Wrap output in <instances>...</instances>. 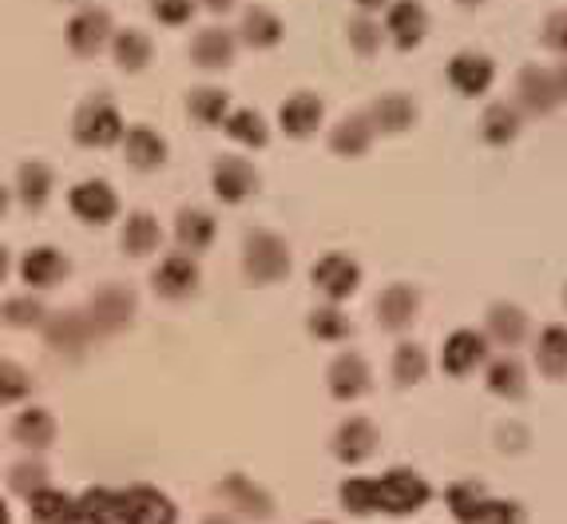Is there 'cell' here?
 Wrapping results in <instances>:
<instances>
[{"label": "cell", "instance_id": "5b68a950", "mask_svg": "<svg viewBox=\"0 0 567 524\" xmlns=\"http://www.w3.org/2000/svg\"><path fill=\"white\" fill-rule=\"evenodd\" d=\"M120 524H179V508L163 489L132 485L120 493Z\"/></svg>", "mask_w": 567, "mask_h": 524}, {"label": "cell", "instance_id": "f35d334b", "mask_svg": "<svg viewBox=\"0 0 567 524\" xmlns=\"http://www.w3.org/2000/svg\"><path fill=\"white\" fill-rule=\"evenodd\" d=\"M306 330H310V338H318V342H346L353 333V322L338 302H326V306H318V310H310Z\"/></svg>", "mask_w": 567, "mask_h": 524}, {"label": "cell", "instance_id": "44dd1931", "mask_svg": "<svg viewBox=\"0 0 567 524\" xmlns=\"http://www.w3.org/2000/svg\"><path fill=\"white\" fill-rule=\"evenodd\" d=\"M68 270H72V263L56 247H32L20 255V278L29 290H52L56 282H64Z\"/></svg>", "mask_w": 567, "mask_h": 524}, {"label": "cell", "instance_id": "2e32d148", "mask_svg": "<svg viewBox=\"0 0 567 524\" xmlns=\"http://www.w3.org/2000/svg\"><path fill=\"white\" fill-rule=\"evenodd\" d=\"M373 315H378L381 330H393V333L409 330V326L416 322V315H421V290L409 282L385 286L378 295V310H373Z\"/></svg>", "mask_w": 567, "mask_h": 524}, {"label": "cell", "instance_id": "7402d4cb", "mask_svg": "<svg viewBox=\"0 0 567 524\" xmlns=\"http://www.w3.org/2000/svg\"><path fill=\"white\" fill-rule=\"evenodd\" d=\"M68 44L76 56H95L104 44H112V17L104 9H80L68 20Z\"/></svg>", "mask_w": 567, "mask_h": 524}, {"label": "cell", "instance_id": "f5cc1de1", "mask_svg": "<svg viewBox=\"0 0 567 524\" xmlns=\"http://www.w3.org/2000/svg\"><path fill=\"white\" fill-rule=\"evenodd\" d=\"M551 76H556V92H559V100H567V60L559 68H551Z\"/></svg>", "mask_w": 567, "mask_h": 524}, {"label": "cell", "instance_id": "1f68e13d", "mask_svg": "<svg viewBox=\"0 0 567 524\" xmlns=\"http://www.w3.org/2000/svg\"><path fill=\"white\" fill-rule=\"evenodd\" d=\"M190 60L207 72H218V68L235 64V37L227 29H203L199 37L190 40Z\"/></svg>", "mask_w": 567, "mask_h": 524}, {"label": "cell", "instance_id": "b9f144b4", "mask_svg": "<svg viewBox=\"0 0 567 524\" xmlns=\"http://www.w3.org/2000/svg\"><path fill=\"white\" fill-rule=\"evenodd\" d=\"M223 127H227L230 140L243 143V147H255V152L270 143V127H266V120L255 112V107H235Z\"/></svg>", "mask_w": 567, "mask_h": 524}, {"label": "cell", "instance_id": "f1b7e54d", "mask_svg": "<svg viewBox=\"0 0 567 524\" xmlns=\"http://www.w3.org/2000/svg\"><path fill=\"white\" fill-rule=\"evenodd\" d=\"M520 127H524L520 107L508 104V100H496V104H488L481 115V140L488 143V147H508V143H516Z\"/></svg>", "mask_w": 567, "mask_h": 524}, {"label": "cell", "instance_id": "484cf974", "mask_svg": "<svg viewBox=\"0 0 567 524\" xmlns=\"http://www.w3.org/2000/svg\"><path fill=\"white\" fill-rule=\"evenodd\" d=\"M536 370L544 373L548 381H564L567 378V326L548 322L544 330L536 333Z\"/></svg>", "mask_w": 567, "mask_h": 524}, {"label": "cell", "instance_id": "ba28073f", "mask_svg": "<svg viewBox=\"0 0 567 524\" xmlns=\"http://www.w3.org/2000/svg\"><path fill=\"white\" fill-rule=\"evenodd\" d=\"M310 278L330 302H346L350 295H358L361 267H358V258H350L346 250H330V255H322L318 263H313Z\"/></svg>", "mask_w": 567, "mask_h": 524}, {"label": "cell", "instance_id": "8992f818", "mask_svg": "<svg viewBox=\"0 0 567 524\" xmlns=\"http://www.w3.org/2000/svg\"><path fill=\"white\" fill-rule=\"evenodd\" d=\"M488 338H484V330H468V326H461V330H453L445 338V346H441V370L449 373V378H468V373L484 370L488 366Z\"/></svg>", "mask_w": 567, "mask_h": 524}, {"label": "cell", "instance_id": "9a60e30c", "mask_svg": "<svg viewBox=\"0 0 567 524\" xmlns=\"http://www.w3.org/2000/svg\"><path fill=\"white\" fill-rule=\"evenodd\" d=\"M445 76H449V84H453L456 95L476 100V95L488 92L492 80H496V64H492L484 52H456V56L449 60Z\"/></svg>", "mask_w": 567, "mask_h": 524}, {"label": "cell", "instance_id": "be15d7a7", "mask_svg": "<svg viewBox=\"0 0 567 524\" xmlns=\"http://www.w3.org/2000/svg\"><path fill=\"white\" fill-rule=\"evenodd\" d=\"M310 524H333V521H310Z\"/></svg>", "mask_w": 567, "mask_h": 524}, {"label": "cell", "instance_id": "603a6c76", "mask_svg": "<svg viewBox=\"0 0 567 524\" xmlns=\"http://www.w3.org/2000/svg\"><path fill=\"white\" fill-rule=\"evenodd\" d=\"M484 386L501 401H524L528 398V370L520 358H512L504 350L501 358H488V366H484Z\"/></svg>", "mask_w": 567, "mask_h": 524}, {"label": "cell", "instance_id": "91938a15", "mask_svg": "<svg viewBox=\"0 0 567 524\" xmlns=\"http://www.w3.org/2000/svg\"><path fill=\"white\" fill-rule=\"evenodd\" d=\"M0 524H12V513H9V505L0 501Z\"/></svg>", "mask_w": 567, "mask_h": 524}, {"label": "cell", "instance_id": "9f6ffc18", "mask_svg": "<svg viewBox=\"0 0 567 524\" xmlns=\"http://www.w3.org/2000/svg\"><path fill=\"white\" fill-rule=\"evenodd\" d=\"M9 267H12V258H9V250H4V243H0V282L9 278Z\"/></svg>", "mask_w": 567, "mask_h": 524}, {"label": "cell", "instance_id": "f907efd6", "mask_svg": "<svg viewBox=\"0 0 567 524\" xmlns=\"http://www.w3.org/2000/svg\"><path fill=\"white\" fill-rule=\"evenodd\" d=\"M544 44L567 60V9H559L548 17V24H544Z\"/></svg>", "mask_w": 567, "mask_h": 524}, {"label": "cell", "instance_id": "277c9868", "mask_svg": "<svg viewBox=\"0 0 567 524\" xmlns=\"http://www.w3.org/2000/svg\"><path fill=\"white\" fill-rule=\"evenodd\" d=\"M381 485V513L389 516H413L433 501V489L416 469H389L385 476H378Z\"/></svg>", "mask_w": 567, "mask_h": 524}, {"label": "cell", "instance_id": "f6af8a7d", "mask_svg": "<svg viewBox=\"0 0 567 524\" xmlns=\"http://www.w3.org/2000/svg\"><path fill=\"white\" fill-rule=\"evenodd\" d=\"M9 489L17 496H24V501H29L32 493L48 489V465H44V461H37V458L17 461V465L9 469Z\"/></svg>", "mask_w": 567, "mask_h": 524}, {"label": "cell", "instance_id": "4fadbf2b", "mask_svg": "<svg viewBox=\"0 0 567 524\" xmlns=\"http://www.w3.org/2000/svg\"><path fill=\"white\" fill-rule=\"evenodd\" d=\"M218 496L227 501L230 508H235L238 516H246V521H270L275 516V496L266 493L262 485H255L250 476H243V473H230V476H223L218 481Z\"/></svg>", "mask_w": 567, "mask_h": 524}, {"label": "cell", "instance_id": "52a82bcc", "mask_svg": "<svg viewBox=\"0 0 567 524\" xmlns=\"http://www.w3.org/2000/svg\"><path fill=\"white\" fill-rule=\"evenodd\" d=\"M210 191H215L218 203L238 207L258 191V172L255 163H246L243 155H218L215 167H210Z\"/></svg>", "mask_w": 567, "mask_h": 524}, {"label": "cell", "instance_id": "ffe728a7", "mask_svg": "<svg viewBox=\"0 0 567 524\" xmlns=\"http://www.w3.org/2000/svg\"><path fill=\"white\" fill-rule=\"evenodd\" d=\"M385 32H389V40L401 48V52L416 48L429 32L425 4H421V0H393V4H389V12H385Z\"/></svg>", "mask_w": 567, "mask_h": 524}, {"label": "cell", "instance_id": "836d02e7", "mask_svg": "<svg viewBox=\"0 0 567 524\" xmlns=\"http://www.w3.org/2000/svg\"><path fill=\"white\" fill-rule=\"evenodd\" d=\"M338 501L350 516H373L381 513V485L378 476H346L338 485Z\"/></svg>", "mask_w": 567, "mask_h": 524}, {"label": "cell", "instance_id": "7bdbcfd3", "mask_svg": "<svg viewBox=\"0 0 567 524\" xmlns=\"http://www.w3.org/2000/svg\"><path fill=\"white\" fill-rule=\"evenodd\" d=\"M238 37H243V44H250V48H275L278 40H282V20H278L270 9H250L243 17Z\"/></svg>", "mask_w": 567, "mask_h": 524}, {"label": "cell", "instance_id": "f546056e", "mask_svg": "<svg viewBox=\"0 0 567 524\" xmlns=\"http://www.w3.org/2000/svg\"><path fill=\"white\" fill-rule=\"evenodd\" d=\"M215 215L203 207H183L179 219H175V243H179V250H187V255H203V250L215 243Z\"/></svg>", "mask_w": 567, "mask_h": 524}, {"label": "cell", "instance_id": "e575fe53", "mask_svg": "<svg viewBox=\"0 0 567 524\" xmlns=\"http://www.w3.org/2000/svg\"><path fill=\"white\" fill-rule=\"evenodd\" d=\"M445 505L456 524H476L484 505H488V489H484L481 481H453V485L445 489Z\"/></svg>", "mask_w": 567, "mask_h": 524}, {"label": "cell", "instance_id": "680465c9", "mask_svg": "<svg viewBox=\"0 0 567 524\" xmlns=\"http://www.w3.org/2000/svg\"><path fill=\"white\" fill-rule=\"evenodd\" d=\"M4 215H9V191L0 187V219H4Z\"/></svg>", "mask_w": 567, "mask_h": 524}, {"label": "cell", "instance_id": "94428289", "mask_svg": "<svg viewBox=\"0 0 567 524\" xmlns=\"http://www.w3.org/2000/svg\"><path fill=\"white\" fill-rule=\"evenodd\" d=\"M456 4H464V9H476V4H484V0H456Z\"/></svg>", "mask_w": 567, "mask_h": 524}, {"label": "cell", "instance_id": "cb8c5ba5", "mask_svg": "<svg viewBox=\"0 0 567 524\" xmlns=\"http://www.w3.org/2000/svg\"><path fill=\"white\" fill-rule=\"evenodd\" d=\"M123 160L132 163L135 172H159L167 163V140L155 127H127L123 132Z\"/></svg>", "mask_w": 567, "mask_h": 524}, {"label": "cell", "instance_id": "816d5d0a", "mask_svg": "<svg viewBox=\"0 0 567 524\" xmlns=\"http://www.w3.org/2000/svg\"><path fill=\"white\" fill-rule=\"evenodd\" d=\"M496 445H501L504 453H520V449L528 445V429H524V425H501V438H496Z\"/></svg>", "mask_w": 567, "mask_h": 524}, {"label": "cell", "instance_id": "d590c367", "mask_svg": "<svg viewBox=\"0 0 567 524\" xmlns=\"http://www.w3.org/2000/svg\"><path fill=\"white\" fill-rule=\"evenodd\" d=\"M29 513L32 524H76V496L48 485L29 496Z\"/></svg>", "mask_w": 567, "mask_h": 524}, {"label": "cell", "instance_id": "d6986e66", "mask_svg": "<svg viewBox=\"0 0 567 524\" xmlns=\"http://www.w3.org/2000/svg\"><path fill=\"white\" fill-rule=\"evenodd\" d=\"M326 120V104L322 95L313 92H293L290 100H282L278 107V127H282L290 140H310Z\"/></svg>", "mask_w": 567, "mask_h": 524}, {"label": "cell", "instance_id": "7c38bea8", "mask_svg": "<svg viewBox=\"0 0 567 524\" xmlns=\"http://www.w3.org/2000/svg\"><path fill=\"white\" fill-rule=\"evenodd\" d=\"M559 104H564V100H559V92H556L551 68H539V64L520 68V76H516V107H520L524 115H551Z\"/></svg>", "mask_w": 567, "mask_h": 524}, {"label": "cell", "instance_id": "d6a6232c", "mask_svg": "<svg viewBox=\"0 0 567 524\" xmlns=\"http://www.w3.org/2000/svg\"><path fill=\"white\" fill-rule=\"evenodd\" d=\"M52 167L40 160H29V163H20V172H17V199L24 203L29 210H44L48 199H52Z\"/></svg>", "mask_w": 567, "mask_h": 524}, {"label": "cell", "instance_id": "30bf717a", "mask_svg": "<svg viewBox=\"0 0 567 524\" xmlns=\"http://www.w3.org/2000/svg\"><path fill=\"white\" fill-rule=\"evenodd\" d=\"M199 282H203L199 263H195V255H187V250L167 255L152 275L155 295L167 298V302H183V298L199 295Z\"/></svg>", "mask_w": 567, "mask_h": 524}, {"label": "cell", "instance_id": "8fae6325", "mask_svg": "<svg viewBox=\"0 0 567 524\" xmlns=\"http://www.w3.org/2000/svg\"><path fill=\"white\" fill-rule=\"evenodd\" d=\"M44 342L48 350L64 353V358H80L95 342V333L84 310H60V315L44 318Z\"/></svg>", "mask_w": 567, "mask_h": 524}, {"label": "cell", "instance_id": "4dcf8cb0", "mask_svg": "<svg viewBox=\"0 0 567 524\" xmlns=\"http://www.w3.org/2000/svg\"><path fill=\"white\" fill-rule=\"evenodd\" d=\"M12 441L32 449V453H40V449H48L56 441V418L48 410H40V405H24V410L17 413V421H12Z\"/></svg>", "mask_w": 567, "mask_h": 524}, {"label": "cell", "instance_id": "db71d44e", "mask_svg": "<svg viewBox=\"0 0 567 524\" xmlns=\"http://www.w3.org/2000/svg\"><path fill=\"white\" fill-rule=\"evenodd\" d=\"M203 4H207L210 12H218V17H223V12L235 9V0H203Z\"/></svg>", "mask_w": 567, "mask_h": 524}, {"label": "cell", "instance_id": "7dc6e473", "mask_svg": "<svg viewBox=\"0 0 567 524\" xmlns=\"http://www.w3.org/2000/svg\"><path fill=\"white\" fill-rule=\"evenodd\" d=\"M346 37H350V48L358 52V56H373V52L381 48V24L369 17H353Z\"/></svg>", "mask_w": 567, "mask_h": 524}, {"label": "cell", "instance_id": "60d3db41", "mask_svg": "<svg viewBox=\"0 0 567 524\" xmlns=\"http://www.w3.org/2000/svg\"><path fill=\"white\" fill-rule=\"evenodd\" d=\"M112 56L123 72H143L152 64V40L143 37L140 29H123L112 37Z\"/></svg>", "mask_w": 567, "mask_h": 524}, {"label": "cell", "instance_id": "9c48e42d", "mask_svg": "<svg viewBox=\"0 0 567 524\" xmlns=\"http://www.w3.org/2000/svg\"><path fill=\"white\" fill-rule=\"evenodd\" d=\"M68 207H72V215H76L80 223H87V227H107V223L120 215V195H115L112 183L84 179L72 187Z\"/></svg>", "mask_w": 567, "mask_h": 524}, {"label": "cell", "instance_id": "3957f363", "mask_svg": "<svg viewBox=\"0 0 567 524\" xmlns=\"http://www.w3.org/2000/svg\"><path fill=\"white\" fill-rule=\"evenodd\" d=\"M135 306H140L135 302V290H127V286H104V290H95L84 310L87 322H92L95 342L127 330V326L135 322Z\"/></svg>", "mask_w": 567, "mask_h": 524}, {"label": "cell", "instance_id": "ab89813d", "mask_svg": "<svg viewBox=\"0 0 567 524\" xmlns=\"http://www.w3.org/2000/svg\"><path fill=\"white\" fill-rule=\"evenodd\" d=\"M76 524H120V493L87 489L76 496Z\"/></svg>", "mask_w": 567, "mask_h": 524}, {"label": "cell", "instance_id": "11a10c76", "mask_svg": "<svg viewBox=\"0 0 567 524\" xmlns=\"http://www.w3.org/2000/svg\"><path fill=\"white\" fill-rule=\"evenodd\" d=\"M361 12H378V9H389V0H358Z\"/></svg>", "mask_w": 567, "mask_h": 524}, {"label": "cell", "instance_id": "83f0119b", "mask_svg": "<svg viewBox=\"0 0 567 524\" xmlns=\"http://www.w3.org/2000/svg\"><path fill=\"white\" fill-rule=\"evenodd\" d=\"M373 135H378V127H373V120H369L365 112L346 115V120L330 132V147H333V155H341V160H361V155L373 147Z\"/></svg>", "mask_w": 567, "mask_h": 524}, {"label": "cell", "instance_id": "c3c4849f", "mask_svg": "<svg viewBox=\"0 0 567 524\" xmlns=\"http://www.w3.org/2000/svg\"><path fill=\"white\" fill-rule=\"evenodd\" d=\"M476 524H528V513H524L520 501H496V496H488V505H484Z\"/></svg>", "mask_w": 567, "mask_h": 524}, {"label": "cell", "instance_id": "d4e9b609", "mask_svg": "<svg viewBox=\"0 0 567 524\" xmlns=\"http://www.w3.org/2000/svg\"><path fill=\"white\" fill-rule=\"evenodd\" d=\"M365 115L373 120V127H378L381 135H401L416 124V100L405 92H385L369 104Z\"/></svg>", "mask_w": 567, "mask_h": 524}, {"label": "cell", "instance_id": "6125c7cd", "mask_svg": "<svg viewBox=\"0 0 567 524\" xmlns=\"http://www.w3.org/2000/svg\"><path fill=\"white\" fill-rule=\"evenodd\" d=\"M564 310H567V282H564Z\"/></svg>", "mask_w": 567, "mask_h": 524}, {"label": "cell", "instance_id": "bcb514c9", "mask_svg": "<svg viewBox=\"0 0 567 524\" xmlns=\"http://www.w3.org/2000/svg\"><path fill=\"white\" fill-rule=\"evenodd\" d=\"M32 393L29 370H20L17 362H0V405H17Z\"/></svg>", "mask_w": 567, "mask_h": 524}, {"label": "cell", "instance_id": "8d00e7d4", "mask_svg": "<svg viewBox=\"0 0 567 524\" xmlns=\"http://www.w3.org/2000/svg\"><path fill=\"white\" fill-rule=\"evenodd\" d=\"M187 112H190V120L195 124H203V127H223L227 124V115L235 112L230 107V95L223 92V88H195V92L187 95Z\"/></svg>", "mask_w": 567, "mask_h": 524}, {"label": "cell", "instance_id": "5bb4252c", "mask_svg": "<svg viewBox=\"0 0 567 524\" xmlns=\"http://www.w3.org/2000/svg\"><path fill=\"white\" fill-rule=\"evenodd\" d=\"M330 449L341 465H361V461H369L378 453V425L369 418H346L333 429Z\"/></svg>", "mask_w": 567, "mask_h": 524}, {"label": "cell", "instance_id": "7a4b0ae2", "mask_svg": "<svg viewBox=\"0 0 567 524\" xmlns=\"http://www.w3.org/2000/svg\"><path fill=\"white\" fill-rule=\"evenodd\" d=\"M123 115L120 107L107 100V95H92V100H84V104L76 107V115H72V140L80 143V147H112V143L123 140Z\"/></svg>", "mask_w": 567, "mask_h": 524}, {"label": "cell", "instance_id": "74e56055", "mask_svg": "<svg viewBox=\"0 0 567 524\" xmlns=\"http://www.w3.org/2000/svg\"><path fill=\"white\" fill-rule=\"evenodd\" d=\"M389 370H393V381H398L401 390H413L429 373V350L421 342H401L398 350H393Z\"/></svg>", "mask_w": 567, "mask_h": 524}, {"label": "cell", "instance_id": "e0dca14e", "mask_svg": "<svg viewBox=\"0 0 567 524\" xmlns=\"http://www.w3.org/2000/svg\"><path fill=\"white\" fill-rule=\"evenodd\" d=\"M326 386H330V393L338 401H358V398H365L369 386H373V373H369V362L361 353L346 350V353H338L330 362V370H326Z\"/></svg>", "mask_w": 567, "mask_h": 524}, {"label": "cell", "instance_id": "6f0895ef", "mask_svg": "<svg viewBox=\"0 0 567 524\" xmlns=\"http://www.w3.org/2000/svg\"><path fill=\"white\" fill-rule=\"evenodd\" d=\"M203 524H235L230 516H223V513H210V516H203Z\"/></svg>", "mask_w": 567, "mask_h": 524}, {"label": "cell", "instance_id": "6da1fadb", "mask_svg": "<svg viewBox=\"0 0 567 524\" xmlns=\"http://www.w3.org/2000/svg\"><path fill=\"white\" fill-rule=\"evenodd\" d=\"M293 255L275 230H250L243 243V275L250 286H275L290 275Z\"/></svg>", "mask_w": 567, "mask_h": 524}, {"label": "cell", "instance_id": "4316f807", "mask_svg": "<svg viewBox=\"0 0 567 524\" xmlns=\"http://www.w3.org/2000/svg\"><path fill=\"white\" fill-rule=\"evenodd\" d=\"M159 243H163L159 219H155L152 210H132V215H127V223H123V230H120L123 255L147 258V255H155V250H159Z\"/></svg>", "mask_w": 567, "mask_h": 524}, {"label": "cell", "instance_id": "ee69618b", "mask_svg": "<svg viewBox=\"0 0 567 524\" xmlns=\"http://www.w3.org/2000/svg\"><path fill=\"white\" fill-rule=\"evenodd\" d=\"M0 318H4L9 326H17V330H32V326H44L48 310H44V302H40V298L17 295V298H9V302L0 306Z\"/></svg>", "mask_w": 567, "mask_h": 524}, {"label": "cell", "instance_id": "681fc988", "mask_svg": "<svg viewBox=\"0 0 567 524\" xmlns=\"http://www.w3.org/2000/svg\"><path fill=\"white\" fill-rule=\"evenodd\" d=\"M195 4H199V0H152V12L167 29H179V24H187V20L195 17Z\"/></svg>", "mask_w": 567, "mask_h": 524}, {"label": "cell", "instance_id": "ac0fdd59", "mask_svg": "<svg viewBox=\"0 0 567 524\" xmlns=\"http://www.w3.org/2000/svg\"><path fill=\"white\" fill-rule=\"evenodd\" d=\"M532 333V322L516 302H492L488 306V318H484V338L496 342L501 350H520L528 342Z\"/></svg>", "mask_w": 567, "mask_h": 524}]
</instances>
